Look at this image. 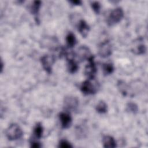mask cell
I'll list each match as a JSON object with an SVG mask.
<instances>
[{"label": "cell", "mask_w": 148, "mask_h": 148, "mask_svg": "<svg viewBox=\"0 0 148 148\" xmlns=\"http://www.w3.org/2000/svg\"><path fill=\"white\" fill-rule=\"evenodd\" d=\"M93 79H87L84 81L80 86V90L84 95L94 94L98 91L99 85L97 82H92Z\"/></svg>", "instance_id": "obj_2"}, {"label": "cell", "mask_w": 148, "mask_h": 148, "mask_svg": "<svg viewBox=\"0 0 148 148\" xmlns=\"http://www.w3.org/2000/svg\"><path fill=\"white\" fill-rule=\"evenodd\" d=\"M102 143L105 148H114L117 146L115 139L110 135H105L103 137Z\"/></svg>", "instance_id": "obj_12"}, {"label": "cell", "mask_w": 148, "mask_h": 148, "mask_svg": "<svg viewBox=\"0 0 148 148\" xmlns=\"http://www.w3.org/2000/svg\"><path fill=\"white\" fill-rule=\"evenodd\" d=\"M31 147H35V148H37V147H40L42 146L40 145V143L37 141H35V140H33V141H31Z\"/></svg>", "instance_id": "obj_22"}, {"label": "cell", "mask_w": 148, "mask_h": 148, "mask_svg": "<svg viewBox=\"0 0 148 148\" xmlns=\"http://www.w3.org/2000/svg\"><path fill=\"white\" fill-rule=\"evenodd\" d=\"M91 6L93 11L97 14H98L100 13L101 10V4L98 1H93L91 3Z\"/></svg>", "instance_id": "obj_20"}, {"label": "cell", "mask_w": 148, "mask_h": 148, "mask_svg": "<svg viewBox=\"0 0 148 148\" xmlns=\"http://www.w3.org/2000/svg\"><path fill=\"white\" fill-rule=\"evenodd\" d=\"M87 61L88 64L86 65L84 68V74L88 79H94L97 71L94 62V57L92 56Z\"/></svg>", "instance_id": "obj_4"}, {"label": "cell", "mask_w": 148, "mask_h": 148, "mask_svg": "<svg viewBox=\"0 0 148 148\" xmlns=\"http://www.w3.org/2000/svg\"><path fill=\"white\" fill-rule=\"evenodd\" d=\"M77 28L83 38H86L87 36L90 27L85 20H80L77 24Z\"/></svg>", "instance_id": "obj_10"}, {"label": "cell", "mask_w": 148, "mask_h": 148, "mask_svg": "<svg viewBox=\"0 0 148 148\" xmlns=\"http://www.w3.org/2000/svg\"><path fill=\"white\" fill-rule=\"evenodd\" d=\"M112 51V45L108 40L102 42L98 46V54L101 57L106 58L110 56Z\"/></svg>", "instance_id": "obj_6"}, {"label": "cell", "mask_w": 148, "mask_h": 148, "mask_svg": "<svg viewBox=\"0 0 148 148\" xmlns=\"http://www.w3.org/2000/svg\"><path fill=\"white\" fill-rule=\"evenodd\" d=\"M114 70V66L112 63L106 62L102 65V71L103 73L105 76H108L112 74Z\"/></svg>", "instance_id": "obj_15"}, {"label": "cell", "mask_w": 148, "mask_h": 148, "mask_svg": "<svg viewBox=\"0 0 148 148\" xmlns=\"http://www.w3.org/2000/svg\"><path fill=\"white\" fill-rule=\"evenodd\" d=\"M126 110L130 113H133V114H136L138 112V105L132 102H130L127 104L126 106Z\"/></svg>", "instance_id": "obj_18"}, {"label": "cell", "mask_w": 148, "mask_h": 148, "mask_svg": "<svg viewBox=\"0 0 148 148\" xmlns=\"http://www.w3.org/2000/svg\"><path fill=\"white\" fill-rule=\"evenodd\" d=\"M96 111L101 114L105 113L108 111V105L103 101H100L95 107Z\"/></svg>", "instance_id": "obj_17"}, {"label": "cell", "mask_w": 148, "mask_h": 148, "mask_svg": "<svg viewBox=\"0 0 148 148\" xmlns=\"http://www.w3.org/2000/svg\"><path fill=\"white\" fill-rule=\"evenodd\" d=\"M69 3H71L72 5H80L82 4V1H78V0H76V1H69Z\"/></svg>", "instance_id": "obj_23"}, {"label": "cell", "mask_w": 148, "mask_h": 148, "mask_svg": "<svg viewBox=\"0 0 148 148\" xmlns=\"http://www.w3.org/2000/svg\"><path fill=\"white\" fill-rule=\"evenodd\" d=\"M58 147H62V148H69V147H72L73 146L71 145L70 142H69L66 140L62 139L58 143Z\"/></svg>", "instance_id": "obj_21"}, {"label": "cell", "mask_w": 148, "mask_h": 148, "mask_svg": "<svg viewBox=\"0 0 148 148\" xmlns=\"http://www.w3.org/2000/svg\"><path fill=\"white\" fill-rule=\"evenodd\" d=\"M23 132L21 127L17 124H11L6 131V135L9 140H16L22 137Z\"/></svg>", "instance_id": "obj_1"}, {"label": "cell", "mask_w": 148, "mask_h": 148, "mask_svg": "<svg viewBox=\"0 0 148 148\" xmlns=\"http://www.w3.org/2000/svg\"><path fill=\"white\" fill-rule=\"evenodd\" d=\"M59 119L62 128L67 129L71 125L72 119L71 114L68 112H61L59 114Z\"/></svg>", "instance_id": "obj_9"}, {"label": "cell", "mask_w": 148, "mask_h": 148, "mask_svg": "<svg viewBox=\"0 0 148 148\" xmlns=\"http://www.w3.org/2000/svg\"><path fill=\"white\" fill-rule=\"evenodd\" d=\"M65 40L66 43V46L68 48H72L77 42L75 35L72 32H69L67 34V35L66 36Z\"/></svg>", "instance_id": "obj_14"}, {"label": "cell", "mask_w": 148, "mask_h": 148, "mask_svg": "<svg viewBox=\"0 0 148 148\" xmlns=\"http://www.w3.org/2000/svg\"><path fill=\"white\" fill-rule=\"evenodd\" d=\"M74 54L75 57H76L80 61L88 60L92 56L89 48L86 46H82L79 47Z\"/></svg>", "instance_id": "obj_8"}, {"label": "cell", "mask_w": 148, "mask_h": 148, "mask_svg": "<svg viewBox=\"0 0 148 148\" xmlns=\"http://www.w3.org/2000/svg\"><path fill=\"white\" fill-rule=\"evenodd\" d=\"M79 106V101L73 96L66 97L64 100V107L66 110L75 111Z\"/></svg>", "instance_id": "obj_7"}, {"label": "cell", "mask_w": 148, "mask_h": 148, "mask_svg": "<svg viewBox=\"0 0 148 148\" xmlns=\"http://www.w3.org/2000/svg\"><path fill=\"white\" fill-rule=\"evenodd\" d=\"M43 133V128L42 124L40 123H37L35 127L34 128V131H33V134L34 136L38 139H39L41 138L42 136Z\"/></svg>", "instance_id": "obj_16"}, {"label": "cell", "mask_w": 148, "mask_h": 148, "mask_svg": "<svg viewBox=\"0 0 148 148\" xmlns=\"http://www.w3.org/2000/svg\"><path fill=\"white\" fill-rule=\"evenodd\" d=\"M138 40H139L134 45V46L132 47L131 50L134 54L136 55H142L145 53L146 51V47L144 45V43H142V41L140 40L139 39Z\"/></svg>", "instance_id": "obj_11"}, {"label": "cell", "mask_w": 148, "mask_h": 148, "mask_svg": "<svg viewBox=\"0 0 148 148\" xmlns=\"http://www.w3.org/2000/svg\"><path fill=\"white\" fill-rule=\"evenodd\" d=\"M56 61V57L53 55H45L40 58V62L44 70L50 74L52 72V66Z\"/></svg>", "instance_id": "obj_5"}, {"label": "cell", "mask_w": 148, "mask_h": 148, "mask_svg": "<svg viewBox=\"0 0 148 148\" xmlns=\"http://www.w3.org/2000/svg\"><path fill=\"white\" fill-rule=\"evenodd\" d=\"M40 5H41V2L40 1H35L32 2V5H31L29 7V10L31 13L35 16L36 22L38 23H39V21H38L39 18L38 16L39 14Z\"/></svg>", "instance_id": "obj_13"}, {"label": "cell", "mask_w": 148, "mask_h": 148, "mask_svg": "<svg viewBox=\"0 0 148 148\" xmlns=\"http://www.w3.org/2000/svg\"><path fill=\"white\" fill-rule=\"evenodd\" d=\"M124 17V12L121 8H117L113 10L109 14L107 24L109 26H113L119 23Z\"/></svg>", "instance_id": "obj_3"}, {"label": "cell", "mask_w": 148, "mask_h": 148, "mask_svg": "<svg viewBox=\"0 0 148 148\" xmlns=\"http://www.w3.org/2000/svg\"><path fill=\"white\" fill-rule=\"evenodd\" d=\"M117 86L118 88L120 90V91L121 92V94H123L124 95H127V86L126 85V84L121 81V80H119L117 83Z\"/></svg>", "instance_id": "obj_19"}, {"label": "cell", "mask_w": 148, "mask_h": 148, "mask_svg": "<svg viewBox=\"0 0 148 148\" xmlns=\"http://www.w3.org/2000/svg\"><path fill=\"white\" fill-rule=\"evenodd\" d=\"M3 64L2 62V61L1 60V72H2V71H3Z\"/></svg>", "instance_id": "obj_24"}]
</instances>
